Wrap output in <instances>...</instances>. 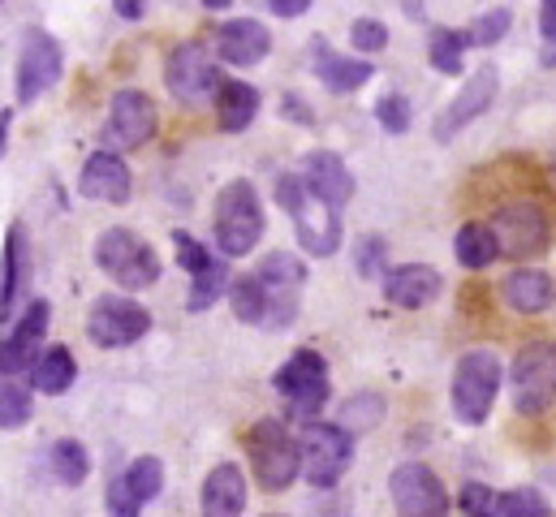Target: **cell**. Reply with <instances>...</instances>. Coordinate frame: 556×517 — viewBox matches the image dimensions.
I'll return each mask as SVG.
<instances>
[{"label":"cell","instance_id":"cell-41","mask_svg":"<svg viewBox=\"0 0 556 517\" xmlns=\"http://www.w3.org/2000/svg\"><path fill=\"white\" fill-rule=\"evenodd\" d=\"M457 505H462V514H496V496L483 488V483H466L462 488V496H457Z\"/></svg>","mask_w":556,"mask_h":517},{"label":"cell","instance_id":"cell-34","mask_svg":"<svg viewBox=\"0 0 556 517\" xmlns=\"http://www.w3.org/2000/svg\"><path fill=\"white\" fill-rule=\"evenodd\" d=\"M30 423V392L17 384V376H4V392H0V427L17 431Z\"/></svg>","mask_w":556,"mask_h":517},{"label":"cell","instance_id":"cell-30","mask_svg":"<svg viewBox=\"0 0 556 517\" xmlns=\"http://www.w3.org/2000/svg\"><path fill=\"white\" fill-rule=\"evenodd\" d=\"M22 267H26V234H22V225H13L4 234V280H0V311H4V319H9V311L17 302V289H22V276H26Z\"/></svg>","mask_w":556,"mask_h":517},{"label":"cell","instance_id":"cell-47","mask_svg":"<svg viewBox=\"0 0 556 517\" xmlns=\"http://www.w3.org/2000/svg\"><path fill=\"white\" fill-rule=\"evenodd\" d=\"M203 4H207V9H229L233 0H203Z\"/></svg>","mask_w":556,"mask_h":517},{"label":"cell","instance_id":"cell-43","mask_svg":"<svg viewBox=\"0 0 556 517\" xmlns=\"http://www.w3.org/2000/svg\"><path fill=\"white\" fill-rule=\"evenodd\" d=\"M268 4H273L277 17H302L311 9V0H268Z\"/></svg>","mask_w":556,"mask_h":517},{"label":"cell","instance_id":"cell-39","mask_svg":"<svg viewBox=\"0 0 556 517\" xmlns=\"http://www.w3.org/2000/svg\"><path fill=\"white\" fill-rule=\"evenodd\" d=\"M380 396L376 392H363V396H350L345 401V409H341V418H345V427H354V431H363V427H376L380 423Z\"/></svg>","mask_w":556,"mask_h":517},{"label":"cell","instance_id":"cell-18","mask_svg":"<svg viewBox=\"0 0 556 517\" xmlns=\"http://www.w3.org/2000/svg\"><path fill=\"white\" fill-rule=\"evenodd\" d=\"M164 488V462L160 457H135L122 475H113L109 483V509L122 517H135L147 509Z\"/></svg>","mask_w":556,"mask_h":517},{"label":"cell","instance_id":"cell-7","mask_svg":"<svg viewBox=\"0 0 556 517\" xmlns=\"http://www.w3.org/2000/svg\"><path fill=\"white\" fill-rule=\"evenodd\" d=\"M514 405L518 414H544L556 405V350L548 341H531L514 358Z\"/></svg>","mask_w":556,"mask_h":517},{"label":"cell","instance_id":"cell-13","mask_svg":"<svg viewBox=\"0 0 556 517\" xmlns=\"http://www.w3.org/2000/svg\"><path fill=\"white\" fill-rule=\"evenodd\" d=\"M173 247H177V263H181V272H190V298H186V306L199 315V311H207V306H216V298L220 293H229V267L220 263V258L212 255L199 238H190V234H173Z\"/></svg>","mask_w":556,"mask_h":517},{"label":"cell","instance_id":"cell-14","mask_svg":"<svg viewBox=\"0 0 556 517\" xmlns=\"http://www.w3.org/2000/svg\"><path fill=\"white\" fill-rule=\"evenodd\" d=\"M61 70H65L61 43L43 30H26L17 48V104H35L43 91H52Z\"/></svg>","mask_w":556,"mask_h":517},{"label":"cell","instance_id":"cell-37","mask_svg":"<svg viewBox=\"0 0 556 517\" xmlns=\"http://www.w3.org/2000/svg\"><path fill=\"white\" fill-rule=\"evenodd\" d=\"M509 26H514V13H509V9H492V13H483V17H475V22L466 26V39H470L475 48H492V43L505 39Z\"/></svg>","mask_w":556,"mask_h":517},{"label":"cell","instance_id":"cell-12","mask_svg":"<svg viewBox=\"0 0 556 517\" xmlns=\"http://www.w3.org/2000/svg\"><path fill=\"white\" fill-rule=\"evenodd\" d=\"M488 225H492V234H496V242H501V255H509V258L540 255V251L548 247V216H544L540 203H527V199L505 203V207L492 212Z\"/></svg>","mask_w":556,"mask_h":517},{"label":"cell","instance_id":"cell-36","mask_svg":"<svg viewBox=\"0 0 556 517\" xmlns=\"http://www.w3.org/2000/svg\"><path fill=\"white\" fill-rule=\"evenodd\" d=\"M548 501H544V492H535V488H514V492H505V496H496V517H548Z\"/></svg>","mask_w":556,"mask_h":517},{"label":"cell","instance_id":"cell-48","mask_svg":"<svg viewBox=\"0 0 556 517\" xmlns=\"http://www.w3.org/2000/svg\"><path fill=\"white\" fill-rule=\"evenodd\" d=\"M553 164H556V160H553Z\"/></svg>","mask_w":556,"mask_h":517},{"label":"cell","instance_id":"cell-1","mask_svg":"<svg viewBox=\"0 0 556 517\" xmlns=\"http://www.w3.org/2000/svg\"><path fill=\"white\" fill-rule=\"evenodd\" d=\"M277 203L285 207V216L293 220V234L302 242V251L315 258L337 255L341 247V207H332L328 199H319L311 190V181L302 173H280L277 177Z\"/></svg>","mask_w":556,"mask_h":517},{"label":"cell","instance_id":"cell-33","mask_svg":"<svg viewBox=\"0 0 556 517\" xmlns=\"http://www.w3.org/2000/svg\"><path fill=\"white\" fill-rule=\"evenodd\" d=\"M466 43H470L466 35H457V30H448V26H435L431 39H427V56H431V65H435L440 74H457Z\"/></svg>","mask_w":556,"mask_h":517},{"label":"cell","instance_id":"cell-4","mask_svg":"<svg viewBox=\"0 0 556 517\" xmlns=\"http://www.w3.org/2000/svg\"><path fill=\"white\" fill-rule=\"evenodd\" d=\"M501 376H505V371H501V358H496L492 350H470V354L457 358L453 388H448L457 423L479 427V423L492 414V401H496V392H501Z\"/></svg>","mask_w":556,"mask_h":517},{"label":"cell","instance_id":"cell-21","mask_svg":"<svg viewBox=\"0 0 556 517\" xmlns=\"http://www.w3.org/2000/svg\"><path fill=\"white\" fill-rule=\"evenodd\" d=\"M268 52H273V35H268V26L255 22V17H233V22H225V26L216 30V56H220L225 65H233V70H251V65H260Z\"/></svg>","mask_w":556,"mask_h":517},{"label":"cell","instance_id":"cell-6","mask_svg":"<svg viewBox=\"0 0 556 517\" xmlns=\"http://www.w3.org/2000/svg\"><path fill=\"white\" fill-rule=\"evenodd\" d=\"M354 462V436L337 423H311L302 431V475L311 488H337Z\"/></svg>","mask_w":556,"mask_h":517},{"label":"cell","instance_id":"cell-31","mask_svg":"<svg viewBox=\"0 0 556 517\" xmlns=\"http://www.w3.org/2000/svg\"><path fill=\"white\" fill-rule=\"evenodd\" d=\"M229 306H233V315L242 324H268V293H264L260 272H251V276L229 285Z\"/></svg>","mask_w":556,"mask_h":517},{"label":"cell","instance_id":"cell-32","mask_svg":"<svg viewBox=\"0 0 556 517\" xmlns=\"http://www.w3.org/2000/svg\"><path fill=\"white\" fill-rule=\"evenodd\" d=\"M48 466H52V475H56L65 488H78V483L91 475V453H87V444H78V440L65 436V440L52 444Z\"/></svg>","mask_w":556,"mask_h":517},{"label":"cell","instance_id":"cell-40","mask_svg":"<svg viewBox=\"0 0 556 517\" xmlns=\"http://www.w3.org/2000/svg\"><path fill=\"white\" fill-rule=\"evenodd\" d=\"M350 39H354L358 52H380V48H389V26L376 22V17H354Z\"/></svg>","mask_w":556,"mask_h":517},{"label":"cell","instance_id":"cell-44","mask_svg":"<svg viewBox=\"0 0 556 517\" xmlns=\"http://www.w3.org/2000/svg\"><path fill=\"white\" fill-rule=\"evenodd\" d=\"M113 9H117L126 22H139L142 13H147V0H113Z\"/></svg>","mask_w":556,"mask_h":517},{"label":"cell","instance_id":"cell-27","mask_svg":"<svg viewBox=\"0 0 556 517\" xmlns=\"http://www.w3.org/2000/svg\"><path fill=\"white\" fill-rule=\"evenodd\" d=\"M255 113H260V91L251 87V83H220V91H216V122L225 134H238V129H247L255 122Z\"/></svg>","mask_w":556,"mask_h":517},{"label":"cell","instance_id":"cell-11","mask_svg":"<svg viewBox=\"0 0 556 517\" xmlns=\"http://www.w3.org/2000/svg\"><path fill=\"white\" fill-rule=\"evenodd\" d=\"M255 272H260L264 293H268V324L264 328H289L298 319V302H302V285H306L302 258L289 255V251H268Z\"/></svg>","mask_w":556,"mask_h":517},{"label":"cell","instance_id":"cell-16","mask_svg":"<svg viewBox=\"0 0 556 517\" xmlns=\"http://www.w3.org/2000/svg\"><path fill=\"white\" fill-rule=\"evenodd\" d=\"M155 134V104L142 91H117L104 117V142L113 151H139Z\"/></svg>","mask_w":556,"mask_h":517},{"label":"cell","instance_id":"cell-9","mask_svg":"<svg viewBox=\"0 0 556 517\" xmlns=\"http://www.w3.org/2000/svg\"><path fill=\"white\" fill-rule=\"evenodd\" d=\"M147 328H151L147 306H139L135 298H117V293L96 298V306H91V315H87V337H91L100 350L135 345V341L147 337Z\"/></svg>","mask_w":556,"mask_h":517},{"label":"cell","instance_id":"cell-3","mask_svg":"<svg viewBox=\"0 0 556 517\" xmlns=\"http://www.w3.org/2000/svg\"><path fill=\"white\" fill-rule=\"evenodd\" d=\"M247 453L264 492H285L302 470V440H293L289 427L277 418H264L247 431Z\"/></svg>","mask_w":556,"mask_h":517},{"label":"cell","instance_id":"cell-38","mask_svg":"<svg viewBox=\"0 0 556 517\" xmlns=\"http://www.w3.org/2000/svg\"><path fill=\"white\" fill-rule=\"evenodd\" d=\"M376 122L389 129V134H406V129H410V100L397 96V91L380 96V100H376Z\"/></svg>","mask_w":556,"mask_h":517},{"label":"cell","instance_id":"cell-17","mask_svg":"<svg viewBox=\"0 0 556 517\" xmlns=\"http://www.w3.org/2000/svg\"><path fill=\"white\" fill-rule=\"evenodd\" d=\"M389 496H393L397 514H410V517H435L448 509V496H444L435 470H427L422 462H406V466L393 470Z\"/></svg>","mask_w":556,"mask_h":517},{"label":"cell","instance_id":"cell-23","mask_svg":"<svg viewBox=\"0 0 556 517\" xmlns=\"http://www.w3.org/2000/svg\"><path fill=\"white\" fill-rule=\"evenodd\" d=\"M302 177L332 207H345L354 199V177H350V168H345V160L337 151H306L302 155Z\"/></svg>","mask_w":556,"mask_h":517},{"label":"cell","instance_id":"cell-26","mask_svg":"<svg viewBox=\"0 0 556 517\" xmlns=\"http://www.w3.org/2000/svg\"><path fill=\"white\" fill-rule=\"evenodd\" d=\"M556 298V285L548 272H540V267H518L509 280H505V302L514 306V311H522V315H540V311H548Z\"/></svg>","mask_w":556,"mask_h":517},{"label":"cell","instance_id":"cell-8","mask_svg":"<svg viewBox=\"0 0 556 517\" xmlns=\"http://www.w3.org/2000/svg\"><path fill=\"white\" fill-rule=\"evenodd\" d=\"M216 56L203 43H177L164 61V87L177 104H203L212 91H220V74H216Z\"/></svg>","mask_w":556,"mask_h":517},{"label":"cell","instance_id":"cell-5","mask_svg":"<svg viewBox=\"0 0 556 517\" xmlns=\"http://www.w3.org/2000/svg\"><path fill=\"white\" fill-rule=\"evenodd\" d=\"M96 263H100V272H109L130 293H139V289L160 280V255L142 242L135 229H104L96 238Z\"/></svg>","mask_w":556,"mask_h":517},{"label":"cell","instance_id":"cell-46","mask_svg":"<svg viewBox=\"0 0 556 517\" xmlns=\"http://www.w3.org/2000/svg\"><path fill=\"white\" fill-rule=\"evenodd\" d=\"M544 65H556V43H548V48H544Z\"/></svg>","mask_w":556,"mask_h":517},{"label":"cell","instance_id":"cell-25","mask_svg":"<svg viewBox=\"0 0 556 517\" xmlns=\"http://www.w3.org/2000/svg\"><path fill=\"white\" fill-rule=\"evenodd\" d=\"M203 514L212 517H238L247 509V479L233 462H220L207 479H203Z\"/></svg>","mask_w":556,"mask_h":517},{"label":"cell","instance_id":"cell-29","mask_svg":"<svg viewBox=\"0 0 556 517\" xmlns=\"http://www.w3.org/2000/svg\"><path fill=\"white\" fill-rule=\"evenodd\" d=\"M453 255H457V263H462V267L479 272V267H488L492 258L501 255V242H496L492 225L470 220V225H462V229H457V238H453Z\"/></svg>","mask_w":556,"mask_h":517},{"label":"cell","instance_id":"cell-35","mask_svg":"<svg viewBox=\"0 0 556 517\" xmlns=\"http://www.w3.org/2000/svg\"><path fill=\"white\" fill-rule=\"evenodd\" d=\"M354 272L363 280H376V276L389 272V242L380 234H367V238L354 242Z\"/></svg>","mask_w":556,"mask_h":517},{"label":"cell","instance_id":"cell-19","mask_svg":"<svg viewBox=\"0 0 556 517\" xmlns=\"http://www.w3.org/2000/svg\"><path fill=\"white\" fill-rule=\"evenodd\" d=\"M130 190H135V177H130L122 151L104 147V151L87 155V164L78 173V194L83 199H96V203H113L117 207V203L130 199Z\"/></svg>","mask_w":556,"mask_h":517},{"label":"cell","instance_id":"cell-45","mask_svg":"<svg viewBox=\"0 0 556 517\" xmlns=\"http://www.w3.org/2000/svg\"><path fill=\"white\" fill-rule=\"evenodd\" d=\"M280 113H285V117H293V122H311V113L302 109V100H298V96H285V100H280Z\"/></svg>","mask_w":556,"mask_h":517},{"label":"cell","instance_id":"cell-2","mask_svg":"<svg viewBox=\"0 0 556 517\" xmlns=\"http://www.w3.org/2000/svg\"><path fill=\"white\" fill-rule=\"evenodd\" d=\"M212 234H216V247L229 258L251 255L264 238V207H260V194L247 177L229 181L220 194H216V212H212Z\"/></svg>","mask_w":556,"mask_h":517},{"label":"cell","instance_id":"cell-22","mask_svg":"<svg viewBox=\"0 0 556 517\" xmlns=\"http://www.w3.org/2000/svg\"><path fill=\"white\" fill-rule=\"evenodd\" d=\"M311 70H315V78H319L332 96L358 91V87L371 83V74H376V65L354 61V56H341L328 39H311Z\"/></svg>","mask_w":556,"mask_h":517},{"label":"cell","instance_id":"cell-20","mask_svg":"<svg viewBox=\"0 0 556 517\" xmlns=\"http://www.w3.org/2000/svg\"><path fill=\"white\" fill-rule=\"evenodd\" d=\"M48 302L43 298H35V302H26V311H22V319L13 324V332H9V341H4V376H26L35 363H39V354H43V332H48Z\"/></svg>","mask_w":556,"mask_h":517},{"label":"cell","instance_id":"cell-24","mask_svg":"<svg viewBox=\"0 0 556 517\" xmlns=\"http://www.w3.org/2000/svg\"><path fill=\"white\" fill-rule=\"evenodd\" d=\"M440 293V272L427 263H402L384 272V298L402 311H418Z\"/></svg>","mask_w":556,"mask_h":517},{"label":"cell","instance_id":"cell-15","mask_svg":"<svg viewBox=\"0 0 556 517\" xmlns=\"http://www.w3.org/2000/svg\"><path fill=\"white\" fill-rule=\"evenodd\" d=\"M496 91H501V74H496V65H483V70H475L470 78H466V87L457 91V100L435 117V142H453L462 129L470 126V122H479L488 109H492V100H496Z\"/></svg>","mask_w":556,"mask_h":517},{"label":"cell","instance_id":"cell-28","mask_svg":"<svg viewBox=\"0 0 556 517\" xmlns=\"http://www.w3.org/2000/svg\"><path fill=\"white\" fill-rule=\"evenodd\" d=\"M78 380V367H74V354L65 345H52L39 354V363L30 367V388L43 392V396H61L70 392V384Z\"/></svg>","mask_w":556,"mask_h":517},{"label":"cell","instance_id":"cell-10","mask_svg":"<svg viewBox=\"0 0 556 517\" xmlns=\"http://www.w3.org/2000/svg\"><path fill=\"white\" fill-rule=\"evenodd\" d=\"M277 392L289 401V409L298 418H315L328 405V392H332V384H328V363L315 350H298L277 371Z\"/></svg>","mask_w":556,"mask_h":517},{"label":"cell","instance_id":"cell-42","mask_svg":"<svg viewBox=\"0 0 556 517\" xmlns=\"http://www.w3.org/2000/svg\"><path fill=\"white\" fill-rule=\"evenodd\" d=\"M540 35L556 43V0H540Z\"/></svg>","mask_w":556,"mask_h":517}]
</instances>
